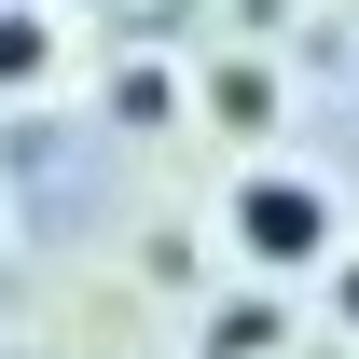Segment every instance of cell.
<instances>
[{
    "instance_id": "1",
    "label": "cell",
    "mask_w": 359,
    "mask_h": 359,
    "mask_svg": "<svg viewBox=\"0 0 359 359\" xmlns=\"http://www.w3.org/2000/svg\"><path fill=\"white\" fill-rule=\"evenodd\" d=\"M235 249H249L263 276L332 263V194H318V180H290V166H249V180H235Z\"/></svg>"
},
{
    "instance_id": "2",
    "label": "cell",
    "mask_w": 359,
    "mask_h": 359,
    "mask_svg": "<svg viewBox=\"0 0 359 359\" xmlns=\"http://www.w3.org/2000/svg\"><path fill=\"white\" fill-rule=\"evenodd\" d=\"M263 346H290V304H222L208 318V359H263Z\"/></svg>"
},
{
    "instance_id": "3",
    "label": "cell",
    "mask_w": 359,
    "mask_h": 359,
    "mask_svg": "<svg viewBox=\"0 0 359 359\" xmlns=\"http://www.w3.org/2000/svg\"><path fill=\"white\" fill-rule=\"evenodd\" d=\"M42 69H55V28L28 0H0V83H42Z\"/></svg>"
},
{
    "instance_id": "4",
    "label": "cell",
    "mask_w": 359,
    "mask_h": 359,
    "mask_svg": "<svg viewBox=\"0 0 359 359\" xmlns=\"http://www.w3.org/2000/svg\"><path fill=\"white\" fill-rule=\"evenodd\" d=\"M111 111H125V125H180V69H152V55H138L125 83H111Z\"/></svg>"
},
{
    "instance_id": "5",
    "label": "cell",
    "mask_w": 359,
    "mask_h": 359,
    "mask_svg": "<svg viewBox=\"0 0 359 359\" xmlns=\"http://www.w3.org/2000/svg\"><path fill=\"white\" fill-rule=\"evenodd\" d=\"M208 111H222V125H263L276 83H263V69H222V83H208Z\"/></svg>"
},
{
    "instance_id": "6",
    "label": "cell",
    "mask_w": 359,
    "mask_h": 359,
    "mask_svg": "<svg viewBox=\"0 0 359 359\" xmlns=\"http://www.w3.org/2000/svg\"><path fill=\"white\" fill-rule=\"evenodd\" d=\"M332 304H346V332H359V263H346V276H332Z\"/></svg>"
}]
</instances>
